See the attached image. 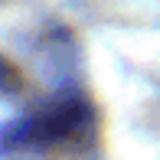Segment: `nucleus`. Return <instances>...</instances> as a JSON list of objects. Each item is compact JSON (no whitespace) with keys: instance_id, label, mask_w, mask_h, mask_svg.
Masks as SVG:
<instances>
[{"instance_id":"obj_1","label":"nucleus","mask_w":160,"mask_h":160,"mask_svg":"<svg viewBox=\"0 0 160 160\" xmlns=\"http://www.w3.org/2000/svg\"><path fill=\"white\" fill-rule=\"evenodd\" d=\"M95 134V114L85 101L78 98H65L49 105L46 111L30 114V118L10 124L0 134V150L17 154V150H52V147H65V144H78L82 137Z\"/></svg>"}]
</instances>
